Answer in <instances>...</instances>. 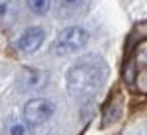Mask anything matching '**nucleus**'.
<instances>
[{
    "label": "nucleus",
    "instance_id": "0eeeda50",
    "mask_svg": "<svg viewBox=\"0 0 147 135\" xmlns=\"http://www.w3.org/2000/svg\"><path fill=\"white\" fill-rule=\"evenodd\" d=\"M7 135H31V125H28L24 120H10L5 127Z\"/></svg>",
    "mask_w": 147,
    "mask_h": 135
},
{
    "label": "nucleus",
    "instance_id": "f03ea898",
    "mask_svg": "<svg viewBox=\"0 0 147 135\" xmlns=\"http://www.w3.org/2000/svg\"><path fill=\"white\" fill-rule=\"evenodd\" d=\"M89 39V34L86 29L79 28V26H72L67 28L63 31H60L57 39L51 45V50L57 55H69V53H75L82 48H86Z\"/></svg>",
    "mask_w": 147,
    "mask_h": 135
},
{
    "label": "nucleus",
    "instance_id": "20e7f679",
    "mask_svg": "<svg viewBox=\"0 0 147 135\" xmlns=\"http://www.w3.org/2000/svg\"><path fill=\"white\" fill-rule=\"evenodd\" d=\"M45 41V29L39 26H33L28 28L24 33L19 36L16 46L22 51V53H34L38 48L43 45Z\"/></svg>",
    "mask_w": 147,
    "mask_h": 135
},
{
    "label": "nucleus",
    "instance_id": "6e6552de",
    "mask_svg": "<svg viewBox=\"0 0 147 135\" xmlns=\"http://www.w3.org/2000/svg\"><path fill=\"white\" fill-rule=\"evenodd\" d=\"M26 3H28V7H29L34 14L43 16V14L48 12V9H50V5H51V0H26Z\"/></svg>",
    "mask_w": 147,
    "mask_h": 135
},
{
    "label": "nucleus",
    "instance_id": "7ed1b4c3",
    "mask_svg": "<svg viewBox=\"0 0 147 135\" xmlns=\"http://www.w3.org/2000/svg\"><path fill=\"white\" fill-rule=\"evenodd\" d=\"M55 111V106L53 103H50L48 99H43V98H36V99H31V101L26 103L24 106V122L28 125H41L45 123Z\"/></svg>",
    "mask_w": 147,
    "mask_h": 135
},
{
    "label": "nucleus",
    "instance_id": "1a4fd4ad",
    "mask_svg": "<svg viewBox=\"0 0 147 135\" xmlns=\"http://www.w3.org/2000/svg\"><path fill=\"white\" fill-rule=\"evenodd\" d=\"M60 3L63 7H77V5L82 3V0H60Z\"/></svg>",
    "mask_w": 147,
    "mask_h": 135
},
{
    "label": "nucleus",
    "instance_id": "f257e3e1",
    "mask_svg": "<svg viewBox=\"0 0 147 135\" xmlns=\"http://www.w3.org/2000/svg\"><path fill=\"white\" fill-rule=\"evenodd\" d=\"M106 79V62L99 55H87L67 72V91L79 101H89L105 87Z\"/></svg>",
    "mask_w": 147,
    "mask_h": 135
},
{
    "label": "nucleus",
    "instance_id": "39448f33",
    "mask_svg": "<svg viewBox=\"0 0 147 135\" xmlns=\"http://www.w3.org/2000/svg\"><path fill=\"white\" fill-rule=\"evenodd\" d=\"M48 77H50L48 72L31 68V70H26L24 72L22 80H24V84H26L28 89H43L48 84Z\"/></svg>",
    "mask_w": 147,
    "mask_h": 135
},
{
    "label": "nucleus",
    "instance_id": "423d86ee",
    "mask_svg": "<svg viewBox=\"0 0 147 135\" xmlns=\"http://www.w3.org/2000/svg\"><path fill=\"white\" fill-rule=\"evenodd\" d=\"M17 16V7L12 0H0V24H10Z\"/></svg>",
    "mask_w": 147,
    "mask_h": 135
}]
</instances>
